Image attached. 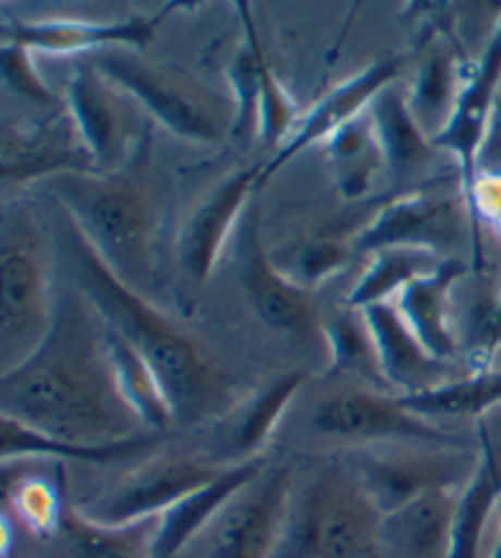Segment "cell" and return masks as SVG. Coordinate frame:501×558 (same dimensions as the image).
<instances>
[{"instance_id":"6da1fadb","label":"cell","mask_w":501,"mask_h":558,"mask_svg":"<svg viewBox=\"0 0 501 558\" xmlns=\"http://www.w3.org/2000/svg\"><path fill=\"white\" fill-rule=\"evenodd\" d=\"M0 416L74 444H118L145 436L120 392L108 326L76 287L54 299L52 326L37 351L0 373Z\"/></svg>"},{"instance_id":"7a4b0ae2","label":"cell","mask_w":501,"mask_h":558,"mask_svg":"<svg viewBox=\"0 0 501 558\" xmlns=\"http://www.w3.org/2000/svg\"><path fill=\"white\" fill-rule=\"evenodd\" d=\"M64 251L74 287L96 306L110 331L133 345L155 371L174 422H200L228 412L230 385L194 336L147 302L137 289L120 282L72 221Z\"/></svg>"},{"instance_id":"3957f363","label":"cell","mask_w":501,"mask_h":558,"mask_svg":"<svg viewBox=\"0 0 501 558\" xmlns=\"http://www.w3.org/2000/svg\"><path fill=\"white\" fill-rule=\"evenodd\" d=\"M66 218L120 282L143 289L155 270L157 206L133 174L72 172L47 182Z\"/></svg>"},{"instance_id":"277c9868","label":"cell","mask_w":501,"mask_h":558,"mask_svg":"<svg viewBox=\"0 0 501 558\" xmlns=\"http://www.w3.org/2000/svg\"><path fill=\"white\" fill-rule=\"evenodd\" d=\"M382 522L355 465H326L289 500L274 558H379Z\"/></svg>"},{"instance_id":"5b68a950","label":"cell","mask_w":501,"mask_h":558,"mask_svg":"<svg viewBox=\"0 0 501 558\" xmlns=\"http://www.w3.org/2000/svg\"><path fill=\"white\" fill-rule=\"evenodd\" d=\"M91 62L176 137L216 145L237 133L240 108L233 88L220 92L200 76L172 64L149 62L127 47L103 49Z\"/></svg>"},{"instance_id":"8992f818","label":"cell","mask_w":501,"mask_h":558,"mask_svg":"<svg viewBox=\"0 0 501 558\" xmlns=\"http://www.w3.org/2000/svg\"><path fill=\"white\" fill-rule=\"evenodd\" d=\"M54 299L42 226L27 204H8L0 221V373L13 371L45 341Z\"/></svg>"},{"instance_id":"52a82bcc","label":"cell","mask_w":501,"mask_h":558,"mask_svg":"<svg viewBox=\"0 0 501 558\" xmlns=\"http://www.w3.org/2000/svg\"><path fill=\"white\" fill-rule=\"evenodd\" d=\"M473 235L477 257L475 265H482L477 221L469 211L467 198L443 192H411L379 208L377 216L355 235V253H379L389 247H414L445 257L450 251ZM448 260V257H445Z\"/></svg>"},{"instance_id":"ba28073f","label":"cell","mask_w":501,"mask_h":558,"mask_svg":"<svg viewBox=\"0 0 501 558\" xmlns=\"http://www.w3.org/2000/svg\"><path fill=\"white\" fill-rule=\"evenodd\" d=\"M64 106L94 159L96 172H123L133 162L143 145L147 113L94 62L82 64L69 78Z\"/></svg>"},{"instance_id":"9c48e42d","label":"cell","mask_w":501,"mask_h":558,"mask_svg":"<svg viewBox=\"0 0 501 558\" xmlns=\"http://www.w3.org/2000/svg\"><path fill=\"white\" fill-rule=\"evenodd\" d=\"M369 500L382 517L414 502L416 497L433 490H463L475 465L450 446L411 448V451H365L355 461Z\"/></svg>"},{"instance_id":"30bf717a","label":"cell","mask_w":501,"mask_h":558,"mask_svg":"<svg viewBox=\"0 0 501 558\" xmlns=\"http://www.w3.org/2000/svg\"><path fill=\"white\" fill-rule=\"evenodd\" d=\"M223 471L194 458H164L123 477L96 500L78 505L76 510L98 524L123 526L143 520H155L188 493L213 481Z\"/></svg>"},{"instance_id":"8fae6325","label":"cell","mask_w":501,"mask_h":558,"mask_svg":"<svg viewBox=\"0 0 501 558\" xmlns=\"http://www.w3.org/2000/svg\"><path fill=\"white\" fill-rule=\"evenodd\" d=\"M292 485L284 471L259 475L208 526L206 558H274Z\"/></svg>"},{"instance_id":"7c38bea8","label":"cell","mask_w":501,"mask_h":558,"mask_svg":"<svg viewBox=\"0 0 501 558\" xmlns=\"http://www.w3.org/2000/svg\"><path fill=\"white\" fill-rule=\"evenodd\" d=\"M314 424L320 434L347 441H411L426 446H453L455 438L406 410L399 395L353 390L330 397L316 410Z\"/></svg>"},{"instance_id":"4fadbf2b","label":"cell","mask_w":501,"mask_h":558,"mask_svg":"<svg viewBox=\"0 0 501 558\" xmlns=\"http://www.w3.org/2000/svg\"><path fill=\"white\" fill-rule=\"evenodd\" d=\"M96 172V165L69 116L62 111L35 125L3 123L0 131V179L3 184H27L59 174Z\"/></svg>"},{"instance_id":"5bb4252c","label":"cell","mask_w":501,"mask_h":558,"mask_svg":"<svg viewBox=\"0 0 501 558\" xmlns=\"http://www.w3.org/2000/svg\"><path fill=\"white\" fill-rule=\"evenodd\" d=\"M501 82V20L494 27L492 39L485 47L482 57L477 59L460 78L457 98L450 113V121L443 131L433 137L436 149L457 159L460 167V192H469L479 172V149H482L489 118H492L494 104L499 98Z\"/></svg>"},{"instance_id":"9a60e30c","label":"cell","mask_w":501,"mask_h":558,"mask_svg":"<svg viewBox=\"0 0 501 558\" xmlns=\"http://www.w3.org/2000/svg\"><path fill=\"white\" fill-rule=\"evenodd\" d=\"M182 5L169 3L155 15H133L120 23H88V20H10L3 17V39L27 52L45 54H82L103 49L149 45L169 17Z\"/></svg>"},{"instance_id":"2e32d148","label":"cell","mask_w":501,"mask_h":558,"mask_svg":"<svg viewBox=\"0 0 501 558\" xmlns=\"http://www.w3.org/2000/svg\"><path fill=\"white\" fill-rule=\"evenodd\" d=\"M240 251H243L240 253V263H243L240 279H243L245 294L255 314L274 331L301 338V341L314 338L316 333L323 338V326L318 324L316 308L310 306L306 289L279 270L265 253L257 216L247 223L243 238H240Z\"/></svg>"},{"instance_id":"e0dca14e","label":"cell","mask_w":501,"mask_h":558,"mask_svg":"<svg viewBox=\"0 0 501 558\" xmlns=\"http://www.w3.org/2000/svg\"><path fill=\"white\" fill-rule=\"evenodd\" d=\"M408 62L406 54H392L377 59L375 64L365 66L363 72L350 76L347 82L335 86L323 101H318L310 111L298 118L296 128L284 140V145L277 149L274 157L265 165V179L272 177L277 169H282L289 159H294L298 153H304L306 147L316 143H326V140L333 135L338 128L353 121L359 113H365L369 104L375 101L377 94H382L387 86L396 82L401 69Z\"/></svg>"},{"instance_id":"ac0fdd59","label":"cell","mask_w":501,"mask_h":558,"mask_svg":"<svg viewBox=\"0 0 501 558\" xmlns=\"http://www.w3.org/2000/svg\"><path fill=\"white\" fill-rule=\"evenodd\" d=\"M237 10L243 15L247 35V47L240 57L233 76V94L240 108L237 131L247 128L253 135L257 133L259 143L277 145L279 149L298 123L296 104L286 88L279 84L272 66L267 64L262 43H259L253 17H249V8L245 3H237Z\"/></svg>"},{"instance_id":"d6986e66","label":"cell","mask_w":501,"mask_h":558,"mask_svg":"<svg viewBox=\"0 0 501 558\" xmlns=\"http://www.w3.org/2000/svg\"><path fill=\"white\" fill-rule=\"evenodd\" d=\"M262 174L265 165L237 169L220 182L186 221L179 238V263L194 284H204L213 275L230 233L249 204L253 189L262 184Z\"/></svg>"},{"instance_id":"ffe728a7","label":"cell","mask_w":501,"mask_h":558,"mask_svg":"<svg viewBox=\"0 0 501 558\" xmlns=\"http://www.w3.org/2000/svg\"><path fill=\"white\" fill-rule=\"evenodd\" d=\"M262 475V461H247L237 465H225L213 481L188 493L167 512L157 517L152 558H179L192 546L216 517L235 500V497L253 485Z\"/></svg>"},{"instance_id":"44dd1931","label":"cell","mask_w":501,"mask_h":558,"mask_svg":"<svg viewBox=\"0 0 501 558\" xmlns=\"http://www.w3.org/2000/svg\"><path fill=\"white\" fill-rule=\"evenodd\" d=\"M359 312L365 314L369 328H372L389 390H396L399 397L436 390V387L460 377L450 373L453 365L438 361L420 345L394 302L372 304Z\"/></svg>"},{"instance_id":"7402d4cb","label":"cell","mask_w":501,"mask_h":558,"mask_svg":"<svg viewBox=\"0 0 501 558\" xmlns=\"http://www.w3.org/2000/svg\"><path fill=\"white\" fill-rule=\"evenodd\" d=\"M465 265L460 260H443L438 270L411 282L394 304L401 318L414 331L426 351L443 363H453L457 355V336L450 316V294Z\"/></svg>"},{"instance_id":"603a6c76","label":"cell","mask_w":501,"mask_h":558,"mask_svg":"<svg viewBox=\"0 0 501 558\" xmlns=\"http://www.w3.org/2000/svg\"><path fill=\"white\" fill-rule=\"evenodd\" d=\"M499 507L501 465L487 426L482 418H479V456L475 461L473 475H469V481L465 483L457 497L448 558H485V534Z\"/></svg>"},{"instance_id":"cb8c5ba5","label":"cell","mask_w":501,"mask_h":558,"mask_svg":"<svg viewBox=\"0 0 501 558\" xmlns=\"http://www.w3.org/2000/svg\"><path fill=\"white\" fill-rule=\"evenodd\" d=\"M460 490H433L387 514L382 542L411 558H448Z\"/></svg>"},{"instance_id":"d4e9b609","label":"cell","mask_w":501,"mask_h":558,"mask_svg":"<svg viewBox=\"0 0 501 558\" xmlns=\"http://www.w3.org/2000/svg\"><path fill=\"white\" fill-rule=\"evenodd\" d=\"M155 446V436H137L118 444H74L35 432L13 418L0 416V458L23 461V458H42V461H82V463H115L143 456Z\"/></svg>"},{"instance_id":"484cf974","label":"cell","mask_w":501,"mask_h":558,"mask_svg":"<svg viewBox=\"0 0 501 558\" xmlns=\"http://www.w3.org/2000/svg\"><path fill=\"white\" fill-rule=\"evenodd\" d=\"M323 145L335 189L347 202L363 198L372 186L375 177L382 172V167H387L384 149L379 145L369 111L338 128Z\"/></svg>"},{"instance_id":"4316f807","label":"cell","mask_w":501,"mask_h":558,"mask_svg":"<svg viewBox=\"0 0 501 558\" xmlns=\"http://www.w3.org/2000/svg\"><path fill=\"white\" fill-rule=\"evenodd\" d=\"M304 380V373H289L279 377L277 383L267 385L245 407H240L235 412V422L225 432L230 465L257 461L259 451H262L269 444V438L277 432L279 422L286 414V407L292 404Z\"/></svg>"},{"instance_id":"83f0119b","label":"cell","mask_w":501,"mask_h":558,"mask_svg":"<svg viewBox=\"0 0 501 558\" xmlns=\"http://www.w3.org/2000/svg\"><path fill=\"white\" fill-rule=\"evenodd\" d=\"M369 116H372L379 145L384 149L387 167L396 174L414 172L424 167L433 157V140H430L424 128L411 113L404 92L392 84L369 104Z\"/></svg>"},{"instance_id":"f1b7e54d","label":"cell","mask_w":501,"mask_h":558,"mask_svg":"<svg viewBox=\"0 0 501 558\" xmlns=\"http://www.w3.org/2000/svg\"><path fill=\"white\" fill-rule=\"evenodd\" d=\"M323 343L330 373L355 377V380L369 385V390H389L372 328L359 308L347 306L345 312H338L333 322L323 326Z\"/></svg>"},{"instance_id":"f546056e","label":"cell","mask_w":501,"mask_h":558,"mask_svg":"<svg viewBox=\"0 0 501 558\" xmlns=\"http://www.w3.org/2000/svg\"><path fill=\"white\" fill-rule=\"evenodd\" d=\"M443 260L445 257L428 251H414V247H389V251L372 253V263L357 279L347 302L353 308L394 302L411 282L438 270Z\"/></svg>"},{"instance_id":"4dcf8cb0","label":"cell","mask_w":501,"mask_h":558,"mask_svg":"<svg viewBox=\"0 0 501 558\" xmlns=\"http://www.w3.org/2000/svg\"><path fill=\"white\" fill-rule=\"evenodd\" d=\"M401 404L418 416H482L487 410L501 404V371L482 367L455 377L436 390L399 397Z\"/></svg>"},{"instance_id":"1f68e13d","label":"cell","mask_w":501,"mask_h":558,"mask_svg":"<svg viewBox=\"0 0 501 558\" xmlns=\"http://www.w3.org/2000/svg\"><path fill=\"white\" fill-rule=\"evenodd\" d=\"M155 520L110 526L88 520L76 507H69L62 532L78 558H152Z\"/></svg>"},{"instance_id":"d6a6232c","label":"cell","mask_w":501,"mask_h":558,"mask_svg":"<svg viewBox=\"0 0 501 558\" xmlns=\"http://www.w3.org/2000/svg\"><path fill=\"white\" fill-rule=\"evenodd\" d=\"M108 353L113 361L120 392L133 412L143 418L147 428H167L174 422V412L169 407L167 395L159 385L157 375L133 345L125 343L115 331L108 328Z\"/></svg>"},{"instance_id":"836d02e7","label":"cell","mask_w":501,"mask_h":558,"mask_svg":"<svg viewBox=\"0 0 501 558\" xmlns=\"http://www.w3.org/2000/svg\"><path fill=\"white\" fill-rule=\"evenodd\" d=\"M3 497L33 534L47 539L62 530L69 507H64L62 481H57V475L3 471Z\"/></svg>"},{"instance_id":"e575fe53","label":"cell","mask_w":501,"mask_h":558,"mask_svg":"<svg viewBox=\"0 0 501 558\" xmlns=\"http://www.w3.org/2000/svg\"><path fill=\"white\" fill-rule=\"evenodd\" d=\"M460 78H463V72L455 66L453 54L440 52V49L428 54L424 66L418 69L414 88H411L406 101L411 113H414L418 125L424 128V133L430 140L443 131L445 123L450 121Z\"/></svg>"},{"instance_id":"d590c367","label":"cell","mask_w":501,"mask_h":558,"mask_svg":"<svg viewBox=\"0 0 501 558\" xmlns=\"http://www.w3.org/2000/svg\"><path fill=\"white\" fill-rule=\"evenodd\" d=\"M353 251L355 245L345 243L343 238H316V241L301 247L294 263V272L289 277L304 289L316 287L343 270Z\"/></svg>"},{"instance_id":"8d00e7d4","label":"cell","mask_w":501,"mask_h":558,"mask_svg":"<svg viewBox=\"0 0 501 558\" xmlns=\"http://www.w3.org/2000/svg\"><path fill=\"white\" fill-rule=\"evenodd\" d=\"M33 52H27L25 47L0 43V66H3V78L5 84L13 88L27 101H33L42 108H59L62 111V101L49 92V86L42 82V76L37 74Z\"/></svg>"},{"instance_id":"74e56055","label":"cell","mask_w":501,"mask_h":558,"mask_svg":"<svg viewBox=\"0 0 501 558\" xmlns=\"http://www.w3.org/2000/svg\"><path fill=\"white\" fill-rule=\"evenodd\" d=\"M465 198L475 221H485L501 238V174L479 169Z\"/></svg>"},{"instance_id":"f35d334b","label":"cell","mask_w":501,"mask_h":558,"mask_svg":"<svg viewBox=\"0 0 501 558\" xmlns=\"http://www.w3.org/2000/svg\"><path fill=\"white\" fill-rule=\"evenodd\" d=\"M479 169L501 174V96L497 98L492 118H489L482 149H479Z\"/></svg>"},{"instance_id":"ab89813d","label":"cell","mask_w":501,"mask_h":558,"mask_svg":"<svg viewBox=\"0 0 501 558\" xmlns=\"http://www.w3.org/2000/svg\"><path fill=\"white\" fill-rule=\"evenodd\" d=\"M501 510V507H499ZM487 558H501V514H499V530H497V539H494V546H492V551H489V556Z\"/></svg>"},{"instance_id":"60d3db41","label":"cell","mask_w":501,"mask_h":558,"mask_svg":"<svg viewBox=\"0 0 501 558\" xmlns=\"http://www.w3.org/2000/svg\"><path fill=\"white\" fill-rule=\"evenodd\" d=\"M8 549H10V522L5 517L3 520V554H8Z\"/></svg>"}]
</instances>
